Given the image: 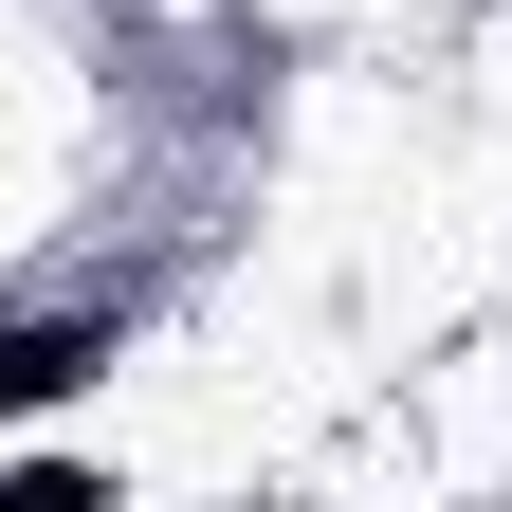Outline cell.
<instances>
[{
  "instance_id": "6da1fadb",
  "label": "cell",
  "mask_w": 512,
  "mask_h": 512,
  "mask_svg": "<svg viewBox=\"0 0 512 512\" xmlns=\"http://www.w3.org/2000/svg\"><path fill=\"white\" fill-rule=\"evenodd\" d=\"M110 366V311H0V421L55 403V384H92Z\"/></svg>"
}]
</instances>
